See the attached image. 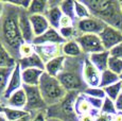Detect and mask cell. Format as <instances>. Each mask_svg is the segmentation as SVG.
<instances>
[{"instance_id":"6da1fadb","label":"cell","mask_w":122,"mask_h":121,"mask_svg":"<svg viewBox=\"0 0 122 121\" xmlns=\"http://www.w3.org/2000/svg\"><path fill=\"white\" fill-rule=\"evenodd\" d=\"M4 11L2 15L1 33L3 38V45L9 52H15L18 60V51L20 46L25 43L19 28V12L20 8L11 4L10 2H3Z\"/></svg>"},{"instance_id":"7a4b0ae2","label":"cell","mask_w":122,"mask_h":121,"mask_svg":"<svg viewBox=\"0 0 122 121\" xmlns=\"http://www.w3.org/2000/svg\"><path fill=\"white\" fill-rule=\"evenodd\" d=\"M91 16L99 18L105 25L122 32V13L120 1L116 0H83Z\"/></svg>"},{"instance_id":"3957f363","label":"cell","mask_w":122,"mask_h":121,"mask_svg":"<svg viewBox=\"0 0 122 121\" xmlns=\"http://www.w3.org/2000/svg\"><path fill=\"white\" fill-rule=\"evenodd\" d=\"M85 54L80 57H66L63 71L57 79L67 92H83L87 88L83 80V65Z\"/></svg>"},{"instance_id":"277c9868","label":"cell","mask_w":122,"mask_h":121,"mask_svg":"<svg viewBox=\"0 0 122 121\" xmlns=\"http://www.w3.org/2000/svg\"><path fill=\"white\" fill-rule=\"evenodd\" d=\"M41 95L47 106H53L58 104L68 92L66 91L57 78L52 76L47 72H44L38 84Z\"/></svg>"},{"instance_id":"5b68a950","label":"cell","mask_w":122,"mask_h":121,"mask_svg":"<svg viewBox=\"0 0 122 121\" xmlns=\"http://www.w3.org/2000/svg\"><path fill=\"white\" fill-rule=\"evenodd\" d=\"M80 92H68L67 96L58 104L49 106L46 111L47 117H53L62 121H78V116L74 111V102Z\"/></svg>"},{"instance_id":"8992f818","label":"cell","mask_w":122,"mask_h":121,"mask_svg":"<svg viewBox=\"0 0 122 121\" xmlns=\"http://www.w3.org/2000/svg\"><path fill=\"white\" fill-rule=\"evenodd\" d=\"M23 89L27 95V105L25 111L31 114H36L38 111H47L48 106L45 103L41 95L38 86H27L23 85Z\"/></svg>"},{"instance_id":"52a82bcc","label":"cell","mask_w":122,"mask_h":121,"mask_svg":"<svg viewBox=\"0 0 122 121\" xmlns=\"http://www.w3.org/2000/svg\"><path fill=\"white\" fill-rule=\"evenodd\" d=\"M76 40L78 41L82 49V52L85 55L105 51L101 38L98 34H80L76 38Z\"/></svg>"},{"instance_id":"ba28073f","label":"cell","mask_w":122,"mask_h":121,"mask_svg":"<svg viewBox=\"0 0 122 121\" xmlns=\"http://www.w3.org/2000/svg\"><path fill=\"white\" fill-rule=\"evenodd\" d=\"M106 25H105L99 18L91 16L85 19L76 20L74 27L79 34H98L99 35Z\"/></svg>"},{"instance_id":"9c48e42d","label":"cell","mask_w":122,"mask_h":121,"mask_svg":"<svg viewBox=\"0 0 122 121\" xmlns=\"http://www.w3.org/2000/svg\"><path fill=\"white\" fill-rule=\"evenodd\" d=\"M99 36L103 47L106 51L112 50L114 47L122 43V32L111 25H106L104 30L99 34Z\"/></svg>"},{"instance_id":"30bf717a","label":"cell","mask_w":122,"mask_h":121,"mask_svg":"<svg viewBox=\"0 0 122 121\" xmlns=\"http://www.w3.org/2000/svg\"><path fill=\"white\" fill-rule=\"evenodd\" d=\"M83 80L87 87H100L101 72L91 64L88 55H85L83 65Z\"/></svg>"},{"instance_id":"8fae6325","label":"cell","mask_w":122,"mask_h":121,"mask_svg":"<svg viewBox=\"0 0 122 121\" xmlns=\"http://www.w3.org/2000/svg\"><path fill=\"white\" fill-rule=\"evenodd\" d=\"M22 87H23V82H22V76H21V68H20V66L18 65V63H16L13 72L11 74V78H10V80H9L8 87H6V90L3 95L2 101L4 102L6 99H9L14 92L21 89Z\"/></svg>"},{"instance_id":"7c38bea8","label":"cell","mask_w":122,"mask_h":121,"mask_svg":"<svg viewBox=\"0 0 122 121\" xmlns=\"http://www.w3.org/2000/svg\"><path fill=\"white\" fill-rule=\"evenodd\" d=\"M19 28L25 43H29V44L33 43L35 35L33 29H32V25L30 22L29 14L25 9H20L19 12Z\"/></svg>"},{"instance_id":"4fadbf2b","label":"cell","mask_w":122,"mask_h":121,"mask_svg":"<svg viewBox=\"0 0 122 121\" xmlns=\"http://www.w3.org/2000/svg\"><path fill=\"white\" fill-rule=\"evenodd\" d=\"M62 46L63 45H55V44H48V45L35 46V52L41 56V59L46 64L49 60L55 59L62 54Z\"/></svg>"},{"instance_id":"5bb4252c","label":"cell","mask_w":122,"mask_h":121,"mask_svg":"<svg viewBox=\"0 0 122 121\" xmlns=\"http://www.w3.org/2000/svg\"><path fill=\"white\" fill-rule=\"evenodd\" d=\"M65 43H66V41L61 36L58 30L50 28L47 32H45L43 35L35 37L32 44H33L34 46H41V45H48V44L63 45V44H65Z\"/></svg>"},{"instance_id":"9a60e30c","label":"cell","mask_w":122,"mask_h":121,"mask_svg":"<svg viewBox=\"0 0 122 121\" xmlns=\"http://www.w3.org/2000/svg\"><path fill=\"white\" fill-rule=\"evenodd\" d=\"M29 17L35 37L43 35L45 32H47L51 28L45 15H29Z\"/></svg>"},{"instance_id":"2e32d148","label":"cell","mask_w":122,"mask_h":121,"mask_svg":"<svg viewBox=\"0 0 122 121\" xmlns=\"http://www.w3.org/2000/svg\"><path fill=\"white\" fill-rule=\"evenodd\" d=\"M60 2H52L50 1V6H49L48 11L46 13V18L48 19L50 27L53 29L58 30L60 29L61 19L63 17V13L60 9Z\"/></svg>"},{"instance_id":"e0dca14e","label":"cell","mask_w":122,"mask_h":121,"mask_svg":"<svg viewBox=\"0 0 122 121\" xmlns=\"http://www.w3.org/2000/svg\"><path fill=\"white\" fill-rule=\"evenodd\" d=\"M4 104H5V106H9L12 108L25 109V105H27V95H25L23 87L21 89L15 91L9 99H6L4 101Z\"/></svg>"},{"instance_id":"ac0fdd59","label":"cell","mask_w":122,"mask_h":121,"mask_svg":"<svg viewBox=\"0 0 122 121\" xmlns=\"http://www.w3.org/2000/svg\"><path fill=\"white\" fill-rule=\"evenodd\" d=\"M109 57H111L109 51H106V50L102 51V52L93 53V54L88 55V59L91 62V64H92L100 72H103V71L108 69Z\"/></svg>"},{"instance_id":"d6986e66","label":"cell","mask_w":122,"mask_h":121,"mask_svg":"<svg viewBox=\"0 0 122 121\" xmlns=\"http://www.w3.org/2000/svg\"><path fill=\"white\" fill-rule=\"evenodd\" d=\"M17 63L20 66L21 70L30 69V68H36V69H41V70L45 71V63L36 52L34 54H32L31 56L19 59L17 60Z\"/></svg>"},{"instance_id":"ffe728a7","label":"cell","mask_w":122,"mask_h":121,"mask_svg":"<svg viewBox=\"0 0 122 121\" xmlns=\"http://www.w3.org/2000/svg\"><path fill=\"white\" fill-rule=\"evenodd\" d=\"M45 72L44 70L36 68H30L21 70V76H22V82L23 85L27 86H38L41 78Z\"/></svg>"},{"instance_id":"44dd1931","label":"cell","mask_w":122,"mask_h":121,"mask_svg":"<svg viewBox=\"0 0 122 121\" xmlns=\"http://www.w3.org/2000/svg\"><path fill=\"white\" fill-rule=\"evenodd\" d=\"M65 62H66V57L64 55H60V56L55 57V59L49 60L45 64V72L52 76L57 78L58 74L63 71L65 66Z\"/></svg>"},{"instance_id":"7402d4cb","label":"cell","mask_w":122,"mask_h":121,"mask_svg":"<svg viewBox=\"0 0 122 121\" xmlns=\"http://www.w3.org/2000/svg\"><path fill=\"white\" fill-rule=\"evenodd\" d=\"M93 111H96V109H93L92 106L90 105L87 96L84 95L83 92H80L76 99V102H74V111H76V116L79 117V116L85 115V114L92 113Z\"/></svg>"},{"instance_id":"603a6c76","label":"cell","mask_w":122,"mask_h":121,"mask_svg":"<svg viewBox=\"0 0 122 121\" xmlns=\"http://www.w3.org/2000/svg\"><path fill=\"white\" fill-rule=\"evenodd\" d=\"M62 54L65 57H80L83 55L82 49L76 39L68 40L62 46Z\"/></svg>"},{"instance_id":"cb8c5ba5","label":"cell","mask_w":122,"mask_h":121,"mask_svg":"<svg viewBox=\"0 0 122 121\" xmlns=\"http://www.w3.org/2000/svg\"><path fill=\"white\" fill-rule=\"evenodd\" d=\"M49 6H50V1L33 0L31 1V4L27 10V12L29 15H46Z\"/></svg>"},{"instance_id":"d4e9b609","label":"cell","mask_w":122,"mask_h":121,"mask_svg":"<svg viewBox=\"0 0 122 121\" xmlns=\"http://www.w3.org/2000/svg\"><path fill=\"white\" fill-rule=\"evenodd\" d=\"M17 63L16 59L8 51L3 44L0 43V68L14 67Z\"/></svg>"},{"instance_id":"484cf974","label":"cell","mask_w":122,"mask_h":121,"mask_svg":"<svg viewBox=\"0 0 122 121\" xmlns=\"http://www.w3.org/2000/svg\"><path fill=\"white\" fill-rule=\"evenodd\" d=\"M14 67L0 68V100H2V98H3V95L6 90V87H8L9 80H10L11 74L14 70Z\"/></svg>"},{"instance_id":"4316f807","label":"cell","mask_w":122,"mask_h":121,"mask_svg":"<svg viewBox=\"0 0 122 121\" xmlns=\"http://www.w3.org/2000/svg\"><path fill=\"white\" fill-rule=\"evenodd\" d=\"M30 114L31 113L25 111V109H16V108L9 107V106H4V109H3V115L5 116L8 121H16L30 115Z\"/></svg>"},{"instance_id":"83f0119b","label":"cell","mask_w":122,"mask_h":121,"mask_svg":"<svg viewBox=\"0 0 122 121\" xmlns=\"http://www.w3.org/2000/svg\"><path fill=\"white\" fill-rule=\"evenodd\" d=\"M120 81L119 76L116 73H114L112 71H111L109 69L101 72V82H100V87L101 88H105L107 86H111L112 84H116Z\"/></svg>"},{"instance_id":"f1b7e54d","label":"cell","mask_w":122,"mask_h":121,"mask_svg":"<svg viewBox=\"0 0 122 121\" xmlns=\"http://www.w3.org/2000/svg\"><path fill=\"white\" fill-rule=\"evenodd\" d=\"M74 15H76V21L91 17L90 11L83 1H74Z\"/></svg>"},{"instance_id":"f546056e","label":"cell","mask_w":122,"mask_h":121,"mask_svg":"<svg viewBox=\"0 0 122 121\" xmlns=\"http://www.w3.org/2000/svg\"><path fill=\"white\" fill-rule=\"evenodd\" d=\"M103 89H104L106 97L109 98V99L115 102L117 100V98L122 94V83L119 81V82L116 83V84L107 86V87L103 88Z\"/></svg>"},{"instance_id":"4dcf8cb0","label":"cell","mask_w":122,"mask_h":121,"mask_svg":"<svg viewBox=\"0 0 122 121\" xmlns=\"http://www.w3.org/2000/svg\"><path fill=\"white\" fill-rule=\"evenodd\" d=\"M60 9L62 11L63 15L71 17L76 20V15H74V1L71 0H64V1H60Z\"/></svg>"},{"instance_id":"1f68e13d","label":"cell","mask_w":122,"mask_h":121,"mask_svg":"<svg viewBox=\"0 0 122 121\" xmlns=\"http://www.w3.org/2000/svg\"><path fill=\"white\" fill-rule=\"evenodd\" d=\"M116 113H117V109H116V105H115V102L109 99V98L106 97L103 100V105L100 111V114L112 117V116H114Z\"/></svg>"},{"instance_id":"d6a6232c","label":"cell","mask_w":122,"mask_h":121,"mask_svg":"<svg viewBox=\"0 0 122 121\" xmlns=\"http://www.w3.org/2000/svg\"><path fill=\"white\" fill-rule=\"evenodd\" d=\"M58 32H60L61 36L65 39V41L76 39V37L80 35L74 25L73 27H67V28H60V29H58Z\"/></svg>"},{"instance_id":"836d02e7","label":"cell","mask_w":122,"mask_h":121,"mask_svg":"<svg viewBox=\"0 0 122 121\" xmlns=\"http://www.w3.org/2000/svg\"><path fill=\"white\" fill-rule=\"evenodd\" d=\"M83 94L88 97L97 98V99H101V100H104L106 98L104 89L101 87H87L83 91Z\"/></svg>"},{"instance_id":"e575fe53","label":"cell","mask_w":122,"mask_h":121,"mask_svg":"<svg viewBox=\"0 0 122 121\" xmlns=\"http://www.w3.org/2000/svg\"><path fill=\"white\" fill-rule=\"evenodd\" d=\"M34 53H35V46L33 44L23 43L22 45L20 46L19 51H18V57H19V59H23V57L31 56Z\"/></svg>"},{"instance_id":"d590c367","label":"cell","mask_w":122,"mask_h":121,"mask_svg":"<svg viewBox=\"0 0 122 121\" xmlns=\"http://www.w3.org/2000/svg\"><path fill=\"white\" fill-rule=\"evenodd\" d=\"M108 69L114 73L120 76L122 73V60L111 56L108 60Z\"/></svg>"},{"instance_id":"8d00e7d4","label":"cell","mask_w":122,"mask_h":121,"mask_svg":"<svg viewBox=\"0 0 122 121\" xmlns=\"http://www.w3.org/2000/svg\"><path fill=\"white\" fill-rule=\"evenodd\" d=\"M100 115L99 111H93L92 113L85 114V115H82L78 117V121H96L97 117Z\"/></svg>"},{"instance_id":"74e56055","label":"cell","mask_w":122,"mask_h":121,"mask_svg":"<svg viewBox=\"0 0 122 121\" xmlns=\"http://www.w3.org/2000/svg\"><path fill=\"white\" fill-rule=\"evenodd\" d=\"M76 25V20L71 17H68V16L63 15L62 19H61V24L60 28H67V27H73Z\"/></svg>"},{"instance_id":"f35d334b","label":"cell","mask_w":122,"mask_h":121,"mask_svg":"<svg viewBox=\"0 0 122 121\" xmlns=\"http://www.w3.org/2000/svg\"><path fill=\"white\" fill-rule=\"evenodd\" d=\"M109 54L112 57H117V59L122 60V43L117 45L116 47H114L112 50H109Z\"/></svg>"},{"instance_id":"ab89813d","label":"cell","mask_w":122,"mask_h":121,"mask_svg":"<svg viewBox=\"0 0 122 121\" xmlns=\"http://www.w3.org/2000/svg\"><path fill=\"white\" fill-rule=\"evenodd\" d=\"M32 121H47V114H46V111H38V113L34 114Z\"/></svg>"},{"instance_id":"60d3db41","label":"cell","mask_w":122,"mask_h":121,"mask_svg":"<svg viewBox=\"0 0 122 121\" xmlns=\"http://www.w3.org/2000/svg\"><path fill=\"white\" fill-rule=\"evenodd\" d=\"M115 105H116L117 111H122V94L117 98V100L115 101Z\"/></svg>"},{"instance_id":"b9f144b4","label":"cell","mask_w":122,"mask_h":121,"mask_svg":"<svg viewBox=\"0 0 122 121\" xmlns=\"http://www.w3.org/2000/svg\"><path fill=\"white\" fill-rule=\"evenodd\" d=\"M111 118H112V121H122V111H117Z\"/></svg>"},{"instance_id":"7bdbcfd3","label":"cell","mask_w":122,"mask_h":121,"mask_svg":"<svg viewBox=\"0 0 122 121\" xmlns=\"http://www.w3.org/2000/svg\"><path fill=\"white\" fill-rule=\"evenodd\" d=\"M96 121H112V118L109 117V116L102 115V114H100V115L97 117Z\"/></svg>"},{"instance_id":"ee69618b","label":"cell","mask_w":122,"mask_h":121,"mask_svg":"<svg viewBox=\"0 0 122 121\" xmlns=\"http://www.w3.org/2000/svg\"><path fill=\"white\" fill-rule=\"evenodd\" d=\"M33 115H34V114H30V115L25 116V117L21 118V119H18L16 121H32V119H33Z\"/></svg>"},{"instance_id":"f6af8a7d","label":"cell","mask_w":122,"mask_h":121,"mask_svg":"<svg viewBox=\"0 0 122 121\" xmlns=\"http://www.w3.org/2000/svg\"><path fill=\"white\" fill-rule=\"evenodd\" d=\"M3 11H4V3L0 1V18H1L2 15H3Z\"/></svg>"},{"instance_id":"bcb514c9","label":"cell","mask_w":122,"mask_h":121,"mask_svg":"<svg viewBox=\"0 0 122 121\" xmlns=\"http://www.w3.org/2000/svg\"><path fill=\"white\" fill-rule=\"evenodd\" d=\"M4 106H5V104H4V102L2 101V100H0V114H3Z\"/></svg>"},{"instance_id":"7dc6e473","label":"cell","mask_w":122,"mask_h":121,"mask_svg":"<svg viewBox=\"0 0 122 121\" xmlns=\"http://www.w3.org/2000/svg\"><path fill=\"white\" fill-rule=\"evenodd\" d=\"M47 121H62L57 118H53V117H47Z\"/></svg>"},{"instance_id":"c3c4849f","label":"cell","mask_w":122,"mask_h":121,"mask_svg":"<svg viewBox=\"0 0 122 121\" xmlns=\"http://www.w3.org/2000/svg\"><path fill=\"white\" fill-rule=\"evenodd\" d=\"M0 121H8L5 118V116L3 115V114H0Z\"/></svg>"},{"instance_id":"681fc988","label":"cell","mask_w":122,"mask_h":121,"mask_svg":"<svg viewBox=\"0 0 122 121\" xmlns=\"http://www.w3.org/2000/svg\"><path fill=\"white\" fill-rule=\"evenodd\" d=\"M119 79H120V82L122 83V73L120 74V76H119Z\"/></svg>"},{"instance_id":"f907efd6","label":"cell","mask_w":122,"mask_h":121,"mask_svg":"<svg viewBox=\"0 0 122 121\" xmlns=\"http://www.w3.org/2000/svg\"><path fill=\"white\" fill-rule=\"evenodd\" d=\"M120 9H121V13H122V1H120Z\"/></svg>"}]
</instances>
